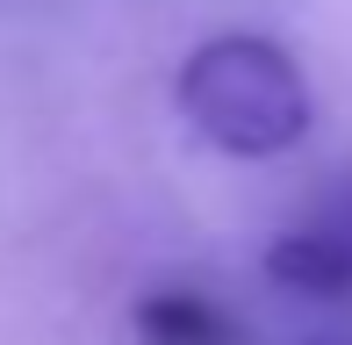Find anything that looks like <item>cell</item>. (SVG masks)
Segmentation results:
<instances>
[{
	"label": "cell",
	"mask_w": 352,
	"mask_h": 345,
	"mask_svg": "<svg viewBox=\"0 0 352 345\" xmlns=\"http://www.w3.org/2000/svg\"><path fill=\"white\" fill-rule=\"evenodd\" d=\"M130 338L137 345H230V324L201 295H144L130 317Z\"/></svg>",
	"instance_id": "3"
},
{
	"label": "cell",
	"mask_w": 352,
	"mask_h": 345,
	"mask_svg": "<svg viewBox=\"0 0 352 345\" xmlns=\"http://www.w3.org/2000/svg\"><path fill=\"white\" fill-rule=\"evenodd\" d=\"M266 280L287 295H316V302L352 295V194L324 201L309 223L280 230L266 245Z\"/></svg>",
	"instance_id": "2"
},
{
	"label": "cell",
	"mask_w": 352,
	"mask_h": 345,
	"mask_svg": "<svg viewBox=\"0 0 352 345\" xmlns=\"http://www.w3.org/2000/svg\"><path fill=\"white\" fill-rule=\"evenodd\" d=\"M173 101L230 159H280L316 122L309 80L274 36H209L201 51H187Z\"/></svg>",
	"instance_id": "1"
}]
</instances>
